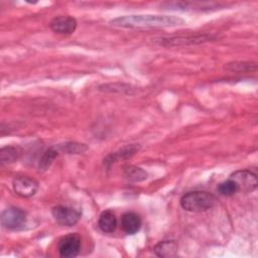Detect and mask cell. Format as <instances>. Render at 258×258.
Wrapping results in <instances>:
<instances>
[{"label":"cell","instance_id":"4fadbf2b","mask_svg":"<svg viewBox=\"0 0 258 258\" xmlns=\"http://www.w3.org/2000/svg\"><path fill=\"white\" fill-rule=\"evenodd\" d=\"M139 149V145L138 144H130V145H126L124 147H122L121 149H119L117 152H114L113 154L109 155L106 158V163L107 162H115L116 160L119 159H124V158H129L132 155L135 154V152H137Z\"/></svg>","mask_w":258,"mask_h":258},{"label":"cell","instance_id":"277c9868","mask_svg":"<svg viewBox=\"0 0 258 258\" xmlns=\"http://www.w3.org/2000/svg\"><path fill=\"white\" fill-rule=\"evenodd\" d=\"M26 223V213L17 207H9L1 214V224L5 229L17 230Z\"/></svg>","mask_w":258,"mask_h":258},{"label":"cell","instance_id":"52a82bcc","mask_svg":"<svg viewBox=\"0 0 258 258\" xmlns=\"http://www.w3.org/2000/svg\"><path fill=\"white\" fill-rule=\"evenodd\" d=\"M38 182L30 176H16L12 181L14 192L21 198L33 197L38 190Z\"/></svg>","mask_w":258,"mask_h":258},{"label":"cell","instance_id":"30bf717a","mask_svg":"<svg viewBox=\"0 0 258 258\" xmlns=\"http://www.w3.org/2000/svg\"><path fill=\"white\" fill-rule=\"evenodd\" d=\"M211 39L210 35H195V36H177V37H171V38H164L160 41V44L166 45V46H176V45H186V44H195V43H201L205 42Z\"/></svg>","mask_w":258,"mask_h":258},{"label":"cell","instance_id":"9a60e30c","mask_svg":"<svg viewBox=\"0 0 258 258\" xmlns=\"http://www.w3.org/2000/svg\"><path fill=\"white\" fill-rule=\"evenodd\" d=\"M18 158V150L13 146H6L0 149V163L5 165L14 162Z\"/></svg>","mask_w":258,"mask_h":258},{"label":"cell","instance_id":"8fae6325","mask_svg":"<svg viewBox=\"0 0 258 258\" xmlns=\"http://www.w3.org/2000/svg\"><path fill=\"white\" fill-rule=\"evenodd\" d=\"M99 228L104 233H113L117 228V218L113 211L105 210L101 213L98 221Z\"/></svg>","mask_w":258,"mask_h":258},{"label":"cell","instance_id":"ac0fdd59","mask_svg":"<svg viewBox=\"0 0 258 258\" xmlns=\"http://www.w3.org/2000/svg\"><path fill=\"white\" fill-rule=\"evenodd\" d=\"M225 69L231 72H247V71H253L256 70V64L251 62H245V61H234L227 63L225 66Z\"/></svg>","mask_w":258,"mask_h":258},{"label":"cell","instance_id":"3957f363","mask_svg":"<svg viewBox=\"0 0 258 258\" xmlns=\"http://www.w3.org/2000/svg\"><path fill=\"white\" fill-rule=\"evenodd\" d=\"M51 215L57 224L72 227L80 221L82 211L74 207L57 205L51 209Z\"/></svg>","mask_w":258,"mask_h":258},{"label":"cell","instance_id":"2e32d148","mask_svg":"<svg viewBox=\"0 0 258 258\" xmlns=\"http://www.w3.org/2000/svg\"><path fill=\"white\" fill-rule=\"evenodd\" d=\"M124 174L127 179L131 181H141L147 178V172L137 166H127L124 170Z\"/></svg>","mask_w":258,"mask_h":258},{"label":"cell","instance_id":"6da1fadb","mask_svg":"<svg viewBox=\"0 0 258 258\" xmlns=\"http://www.w3.org/2000/svg\"><path fill=\"white\" fill-rule=\"evenodd\" d=\"M184 20L177 16L152 15V14H131L119 16L110 21V24L123 28H159L181 25Z\"/></svg>","mask_w":258,"mask_h":258},{"label":"cell","instance_id":"7a4b0ae2","mask_svg":"<svg viewBox=\"0 0 258 258\" xmlns=\"http://www.w3.org/2000/svg\"><path fill=\"white\" fill-rule=\"evenodd\" d=\"M179 204L187 212H205L217 204V198L206 190H194L184 194Z\"/></svg>","mask_w":258,"mask_h":258},{"label":"cell","instance_id":"7c38bea8","mask_svg":"<svg viewBox=\"0 0 258 258\" xmlns=\"http://www.w3.org/2000/svg\"><path fill=\"white\" fill-rule=\"evenodd\" d=\"M177 243L173 240L158 242L154 247V253L159 257H173L177 253Z\"/></svg>","mask_w":258,"mask_h":258},{"label":"cell","instance_id":"5bb4252c","mask_svg":"<svg viewBox=\"0 0 258 258\" xmlns=\"http://www.w3.org/2000/svg\"><path fill=\"white\" fill-rule=\"evenodd\" d=\"M59 152L60 151H59V148H58L57 145L48 148L43 153V155L41 156V158L39 160V168L41 170H46L51 165L53 160L58 156Z\"/></svg>","mask_w":258,"mask_h":258},{"label":"cell","instance_id":"5b68a950","mask_svg":"<svg viewBox=\"0 0 258 258\" xmlns=\"http://www.w3.org/2000/svg\"><path fill=\"white\" fill-rule=\"evenodd\" d=\"M230 178L236 183L238 191L252 192L257 187V175L251 170L241 169L233 172Z\"/></svg>","mask_w":258,"mask_h":258},{"label":"cell","instance_id":"ba28073f","mask_svg":"<svg viewBox=\"0 0 258 258\" xmlns=\"http://www.w3.org/2000/svg\"><path fill=\"white\" fill-rule=\"evenodd\" d=\"M77 25L76 18L69 15L56 16L49 23L50 29L58 34H72L76 30Z\"/></svg>","mask_w":258,"mask_h":258},{"label":"cell","instance_id":"9c48e42d","mask_svg":"<svg viewBox=\"0 0 258 258\" xmlns=\"http://www.w3.org/2000/svg\"><path fill=\"white\" fill-rule=\"evenodd\" d=\"M141 218L138 214L134 212L124 213L121 217V228L124 233L128 235H133L137 233L141 228Z\"/></svg>","mask_w":258,"mask_h":258},{"label":"cell","instance_id":"8992f818","mask_svg":"<svg viewBox=\"0 0 258 258\" xmlns=\"http://www.w3.org/2000/svg\"><path fill=\"white\" fill-rule=\"evenodd\" d=\"M57 250L60 257L74 258L78 256L81 250V238L77 233H71L58 241Z\"/></svg>","mask_w":258,"mask_h":258},{"label":"cell","instance_id":"e0dca14e","mask_svg":"<svg viewBox=\"0 0 258 258\" xmlns=\"http://www.w3.org/2000/svg\"><path fill=\"white\" fill-rule=\"evenodd\" d=\"M217 190L220 195L222 196H226V197H230V196H233L235 195L237 191H238V187L236 185V183L231 179H227L223 182H221L218 187H217Z\"/></svg>","mask_w":258,"mask_h":258}]
</instances>
